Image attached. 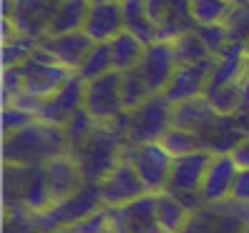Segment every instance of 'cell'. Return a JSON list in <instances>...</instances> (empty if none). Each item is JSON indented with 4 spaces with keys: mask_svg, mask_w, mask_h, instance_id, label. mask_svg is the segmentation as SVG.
<instances>
[{
    "mask_svg": "<svg viewBox=\"0 0 249 233\" xmlns=\"http://www.w3.org/2000/svg\"><path fill=\"white\" fill-rule=\"evenodd\" d=\"M244 233H249V228H247V231H244Z\"/></svg>",
    "mask_w": 249,
    "mask_h": 233,
    "instance_id": "47",
    "label": "cell"
},
{
    "mask_svg": "<svg viewBox=\"0 0 249 233\" xmlns=\"http://www.w3.org/2000/svg\"><path fill=\"white\" fill-rule=\"evenodd\" d=\"M229 155H231V161L237 163L239 171H249V136L244 140H239L237 148H234Z\"/></svg>",
    "mask_w": 249,
    "mask_h": 233,
    "instance_id": "42",
    "label": "cell"
},
{
    "mask_svg": "<svg viewBox=\"0 0 249 233\" xmlns=\"http://www.w3.org/2000/svg\"><path fill=\"white\" fill-rule=\"evenodd\" d=\"M244 78H247V50H244V46H229L222 55L216 58L212 80H209V88L237 85Z\"/></svg>",
    "mask_w": 249,
    "mask_h": 233,
    "instance_id": "21",
    "label": "cell"
},
{
    "mask_svg": "<svg viewBox=\"0 0 249 233\" xmlns=\"http://www.w3.org/2000/svg\"><path fill=\"white\" fill-rule=\"evenodd\" d=\"M234 3H244V0H234Z\"/></svg>",
    "mask_w": 249,
    "mask_h": 233,
    "instance_id": "45",
    "label": "cell"
},
{
    "mask_svg": "<svg viewBox=\"0 0 249 233\" xmlns=\"http://www.w3.org/2000/svg\"><path fill=\"white\" fill-rule=\"evenodd\" d=\"M108 46H111V58H113V70L116 73L136 70L139 63H141V58H143V50H146L143 43L136 35L126 33V31L121 35H116Z\"/></svg>",
    "mask_w": 249,
    "mask_h": 233,
    "instance_id": "27",
    "label": "cell"
},
{
    "mask_svg": "<svg viewBox=\"0 0 249 233\" xmlns=\"http://www.w3.org/2000/svg\"><path fill=\"white\" fill-rule=\"evenodd\" d=\"M192 218V211H189L184 203L171 196V193H159L156 196V221L161 233H181Z\"/></svg>",
    "mask_w": 249,
    "mask_h": 233,
    "instance_id": "25",
    "label": "cell"
},
{
    "mask_svg": "<svg viewBox=\"0 0 249 233\" xmlns=\"http://www.w3.org/2000/svg\"><path fill=\"white\" fill-rule=\"evenodd\" d=\"M89 8H91V0H61L48 35H66V33L83 31L86 18H89Z\"/></svg>",
    "mask_w": 249,
    "mask_h": 233,
    "instance_id": "23",
    "label": "cell"
},
{
    "mask_svg": "<svg viewBox=\"0 0 249 233\" xmlns=\"http://www.w3.org/2000/svg\"><path fill=\"white\" fill-rule=\"evenodd\" d=\"M249 228V206L237 201L207 203L192 213L181 233H244Z\"/></svg>",
    "mask_w": 249,
    "mask_h": 233,
    "instance_id": "6",
    "label": "cell"
},
{
    "mask_svg": "<svg viewBox=\"0 0 249 233\" xmlns=\"http://www.w3.org/2000/svg\"><path fill=\"white\" fill-rule=\"evenodd\" d=\"M124 161L134 166L139 178L143 181L149 196L166 193L174 155L164 148L161 143H146V145H126L124 148Z\"/></svg>",
    "mask_w": 249,
    "mask_h": 233,
    "instance_id": "5",
    "label": "cell"
},
{
    "mask_svg": "<svg viewBox=\"0 0 249 233\" xmlns=\"http://www.w3.org/2000/svg\"><path fill=\"white\" fill-rule=\"evenodd\" d=\"M237 176H239V168L231 161V155H214L212 163H209L207 176H204V183H201L204 203L231 201V191H234Z\"/></svg>",
    "mask_w": 249,
    "mask_h": 233,
    "instance_id": "19",
    "label": "cell"
},
{
    "mask_svg": "<svg viewBox=\"0 0 249 233\" xmlns=\"http://www.w3.org/2000/svg\"><path fill=\"white\" fill-rule=\"evenodd\" d=\"M124 31H126L124 5L121 3H101V0H93L91 8H89V18H86L83 33L93 43H111Z\"/></svg>",
    "mask_w": 249,
    "mask_h": 233,
    "instance_id": "18",
    "label": "cell"
},
{
    "mask_svg": "<svg viewBox=\"0 0 249 233\" xmlns=\"http://www.w3.org/2000/svg\"><path fill=\"white\" fill-rule=\"evenodd\" d=\"M171 125H174V103L166 95H151L139 110L131 113L128 145L159 143Z\"/></svg>",
    "mask_w": 249,
    "mask_h": 233,
    "instance_id": "8",
    "label": "cell"
},
{
    "mask_svg": "<svg viewBox=\"0 0 249 233\" xmlns=\"http://www.w3.org/2000/svg\"><path fill=\"white\" fill-rule=\"evenodd\" d=\"M196 35L201 38L204 46H207V50H209L212 58H219V55H222V53L231 46L227 25H199V28H196Z\"/></svg>",
    "mask_w": 249,
    "mask_h": 233,
    "instance_id": "37",
    "label": "cell"
},
{
    "mask_svg": "<svg viewBox=\"0 0 249 233\" xmlns=\"http://www.w3.org/2000/svg\"><path fill=\"white\" fill-rule=\"evenodd\" d=\"M113 73V58H111V46L108 43H96L91 48V53L86 55V61L81 63V68L76 70V76L83 80V83H91V80H98Z\"/></svg>",
    "mask_w": 249,
    "mask_h": 233,
    "instance_id": "28",
    "label": "cell"
},
{
    "mask_svg": "<svg viewBox=\"0 0 249 233\" xmlns=\"http://www.w3.org/2000/svg\"><path fill=\"white\" fill-rule=\"evenodd\" d=\"M204 100L214 108L216 115H237L242 103V83L224 85V88H209L204 93Z\"/></svg>",
    "mask_w": 249,
    "mask_h": 233,
    "instance_id": "31",
    "label": "cell"
},
{
    "mask_svg": "<svg viewBox=\"0 0 249 233\" xmlns=\"http://www.w3.org/2000/svg\"><path fill=\"white\" fill-rule=\"evenodd\" d=\"M244 50H247V58H249V43H247V46H244Z\"/></svg>",
    "mask_w": 249,
    "mask_h": 233,
    "instance_id": "44",
    "label": "cell"
},
{
    "mask_svg": "<svg viewBox=\"0 0 249 233\" xmlns=\"http://www.w3.org/2000/svg\"><path fill=\"white\" fill-rule=\"evenodd\" d=\"M3 188L8 216H33L53 203L46 166H5Z\"/></svg>",
    "mask_w": 249,
    "mask_h": 233,
    "instance_id": "2",
    "label": "cell"
},
{
    "mask_svg": "<svg viewBox=\"0 0 249 233\" xmlns=\"http://www.w3.org/2000/svg\"><path fill=\"white\" fill-rule=\"evenodd\" d=\"M171 48H174V58H177L179 65H194V63H201V61H207V58H212L207 46H204L201 38L196 35V31L181 35L179 40H174Z\"/></svg>",
    "mask_w": 249,
    "mask_h": 233,
    "instance_id": "32",
    "label": "cell"
},
{
    "mask_svg": "<svg viewBox=\"0 0 249 233\" xmlns=\"http://www.w3.org/2000/svg\"><path fill=\"white\" fill-rule=\"evenodd\" d=\"M38 48V40L16 33L8 43H3V68H18L31 58Z\"/></svg>",
    "mask_w": 249,
    "mask_h": 233,
    "instance_id": "33",
    "label": "cell"
},
{
    "mask_svg": "<svg viewBox=\"0 0 249 233\" xmlns=\"http://www.w3.org/2000/svg\"><path fill=\"white\" fill-rule=\"evenodd\" d=\"M91 3H93V0H91Z\"/></svg>",
    "mask_w": 249,
    "mask_h": 233,
    "instance_id": "49",
    "label": "cell"
},
{
    "mask_svg": "<svg viewBox=\"0 0 249 233\" xmlns=\"http://www.w3.org/2000/svg\"><path fill=\"white\" fill-rule=\"evenodd\" d=\"M169 8H171L169 0H146V13H149L151 23L156 25V31H159V25L166 20V16H169Z\"/></svg>",
    "mask_w": 249,
    "mask_h": 233,
    "instance_id": "40",
    "label": "cell"
},
{
    "mask_svg": "<svg viewBox=\"0 0 249 233\" xmlns=\"http://www.w3.org/2000/svg\"><path fill=\"white\" fill-rule=\"evenodd\" d=\"M219 115L214 113V108L207 103L204 98H196V100H186V103H179L174 106V125L171 128H181V130H189V133H204Z\"/></svg>",
    "mask_w": 249,
    "mask_h": 233,
    "instance_id": "22",
    "label": "cell"
},
{
    "mask_svg": "<svg viewBox=\"0 0 249 233\" xmlns=\"http://www.w3.org/2000/svg\"><path fill=\"white\" fill-rule=\"evenodd\" d=\"M101 188V201L106 208H119V206H128L143 196H149L143 181L139 178V173L134 171V166L121 161L108 176L98 183Z\"/></svg>",
    "mask_w": 249,
    "mask_h": 233,
    "instance_id": "13",
    "label": "cell"
},
{
    "mask_svg": "<svg viewBox=\"0 0 249 233\" xmlns=\"http://www.w3.org/2000/svg\"><path fill=\"white\" fill-rule=\"evenodd\" d=\"M247 78H249V58H247Z\"/></svg>",
    "mask_w": 249,
    "mask_h": 233,
    "instance_id": "43",
    "label": "cell"
},
{
    "mask_svg": "<svg viewBox=\"0 0 249 233\" xmlns=\"http://www.w3.org/2000/svg\"><path fill=\"white\" fill-rule=\"evenodd\" d=\"M234 8V0H189L192 18L199 25H224L229 13Z\"/></svg>",
    "mask_w": 249,
    "mask_h": 233,
    "instance_id": "29",
    "label": "cell"
},
{
    "mask_svg": "<svg viewBox=\"0 0 249 233\" xmlns=\"http://www.w3.org/2000/svg\"><path fill=\"white\" fill-rule=\"evenodd\" d=\"M169 3H171L169 16L159 25V40L164 43H174L181 35L196 31V23L192 18V10H189V0H169Z\"/></svg>",
    "mask_w": 249,
    "mask_h": 233,
    "instance_id": "26",
    "label": "cell"
},
{
    "mask_svg": "<svg viewBox=\"0 0 249 233\" xmlns=\"http://www.w3.org/2000/svg\"><path fill=\"white\" fill-rule=\"evenodd\" d=\"M126 145H128L126 136L108 123V125H98L93 130V136L71 155H73V161L78 163L81 176H83L86 183H101L124 161Z\"/></svg>",
    "mask_w": 249,
    "mask_h": 233,
    "instance_id": "3",
    "label": "cell"
},
{
    "mask_svg": "<svg viewBox=\"0 0 249 233\" xmlns=\"http://www.w3.org/2000/svg\"><path fill=\"white\" fill-rule=\"evenodd\" d=\"M212 158L214 155L209 151H196V153L174 158L166 193L177 196V198L201 196V183H204V176H207V171H209Z\"/></svg>",
    "mask_w": 249,
    "mask_h": 233,
    "instance_id": "10",
    "label": "cell"
},
{
    "mask_svg": "<svg viewBox=\"0 0 249 233\" xmlns=\"http://www.w3.org/2000/svg\"><path fill=\"white\" fill-rule=\"evenodd\" d=\"M36 121L38 118L33 113H25V110L13 108V106H3V118H0V125H3V138L20 133V130H25L28 125H33Z\"/></svg>",
    "mask_w": 249,
    "mask_h": 233,
    "instance_id": "38",
    "label": "cell"
},
{
    "mask_svg": "<svg viewBox=\"0 0 249 233\" xmlns=\"http://www.w3.org/2000/svg\"><path fill=\"white\" fill-rule=\"evenodd\" d=\"M83 110L91 115L98 125H108L119 118L124 110L121 100V73H108V76L86 83L83 95Z\"/></svg>",
    "mask_w": 249,
    "mask_h": 233,
    "instance_id": "9",
    "label": "cell"
},
{
    "mask_svg": "<svg viewBox=\"0 0 249 233\" xmlns=\"http://www.w3.org/2000/svg\"><path fill=\"white\" fill-rule=\"evenodd\" d=\"M18 68H20V76H23V91L31 93V95L38 98V100H43V103H46L53 93L61 91L63 85L68 83V78L73 76L71 70H66V68L58 65L40 46H38L36 53L28 58L23 65H18Z\"/></svg>",
    "mask_w": 249,
    "mask_h": 233,
    "instance_id": "7",
    "label": "cell"
},
{
    "mask_svg": "<svg viewBox=\"0 0 249 233\" xmlns=\"http://www.w3.org/2000/svg\"><path fill=\"white\" fill-rule=\"evenodd\" d=\"M61 155H71L63 128L36 121L16 136L3 138V163L5 166H48Z\"/></svg>",
    "mask_w": 249,
    "mask_h": 233,
    "instance_id": "1",
    "label": "cell"
},
{
    "mask_svg": "<svg viewBox=\"0 0 249 233\" xmlns=\"http://www.w3.org/2000/svg\"><path fill=\"white\" fill-rule=\"evenodd\" d=\"M83 95H86V83L73 73L63 88L58 93H53L46 103H43V108L38 113V121L46 123V125L66 128V123L83 108Z\"/></svg>",
    "mask_w": 249,
    "mask_h": 233,
    "instance_id": "16",
    "label": "cell"
},
{
    "mask_svg": "<svg viewBox=\"0 0 249 233\" xmlns=\"http://www.w3.org/2000/svg\"><path fill=\"white\" fill-rule=\"evenodd\" d=\"M61 233H73V231H61Z\"/></svg>",
    "mask_w": 249,
    "mask_h": 233,
    "instance_id": "46",
    "label": "cell"
},
{
    "mask_svg": "<svg viewBox=\"0 0 249 233\" xmlns=\"http://www.w3.org/2000/svg\"><path fill=\"white\" fill-rule=\"evenodd\" d=\"M23 93L20 68H3V106H8L16 95Z\"/></svg>",
    "mask_w": 249,
    "mask_h": 233,
    "instance_id": "39",
    "label": "cell"
},
{
    "mask_svg": "<svg viewBox=\"0 0 249 233\" xmlns=\"http://www.w3.org/2000/svg\"><path fill=\"white\" fill-rule=\"evenodd\" d=\"M177 68H179V63H177V58H174L171 43L156 40L151 46H146L136 73L143 78V83L149 85V91L154 95H164L171 78H174V73H177Z\"/></svg>",
    "mask_w": 249,
    "mask_h": 233,
    "instance_id": "11",
    "label": "cell"
},
{
    "mask_svg": "<svg viewBox=\"0 0 249 233\" xmlns=\"http://www.w3.org/2000/svg\"><path fill=\"white\" fill-rule=\"evenodd\" d=\"M227 31L231 46H247L249 43V0L244 3H234L229 18H227Z\"/></svg>",
    "mask_w": 249,
    "mask_h": 233,
    "instance_id": "36",
    "label": "cell"
},
{
    "mask_svg": "<svg viewBox=\"0 0 249 233\" xmlns=\"http://www.w3.org/2000/svg\"><path fill=\"white\" fill-rule=\"evenodd\" d=\"M96 128H98V123H96L83 108H81L76 115H73V118L66 123V128H63V130H66V138H68V148H71V153H76L81 145L93 136V130H96Z\"/></svg>",
    "mask_w": 249,
    "mask_h": 233,
    "instance_id": "34",
    "label": "cell"
},
{
    "mask_svg": "<svg viewBox=\"0 0 249 233\" xmlns=\"http://www.w3.org/2000/svg\"><path fill=\"white\" fill-rule=\"evenodd\" d=\"M214 63H216V58H207V61L194 63V65H179L164 95L174 106L204 98V93L209 88V80H212V73H214Z\"/></svg>",
    "mask_w": 249,
    "mask_h": 233,
    "instance_id": "15",
    "label": "cell"
},
{
    "mask_svg": "<svg viewBox=\"0 0 249 233\" xmlns=\"http://www.w3.org/2000/svg\"><path fill=\"white\" fill-rule=\"evenodd\" d=\"M101 208H104V201H101L98 183H83L81 191L63 201L51 203L46 211L28 216V221L36 228V233H61V231H73L81 221H86Z\"/></svg>",
    "mask_w": 249,
    "mask_h": 233,
    "instance_id": "4",
    "label": "cell"
},
{
    "mask_svg": "<svg viewBox=\"0 0 249 233\" xmlns=\"http://www.w3.org/2000/svg\"><path fill=\"white\" fill-rule=\"evenodd\" d=\"M111 233H161L156 221V196H143L128 206L108 208Z\"/></svg>",
    "mask_w": 249,
    "mask_h": 233,
    "instance_id": "14",
    "label": "cell"
},
{
    "mask_svg": "<svg viewBox=\"0 0 249 233\" xmlns=\"http://www.w3.org/2000/svg\"><path fill=\"white\" fill-rule=\"evenodd\" d=\"M151 95L154 93L149 91V85L143 83V78L139 76L136 70L121 73V100H124V110L126 113L139 110Z\"/></svg>",
    "mask_w": 249,
    "mask_h": 233,
    "instance_id": "30",
    "label": "cell"
},
{
    "mask_svg": "<svg viewBox=\"0 0 249 233\" xmlns=\"http://www.w3.org/2000/svg\"><path fill=\"white\" fill-rule=\"evenodd\" d=\"M231 201H237V203H244V206H249V171H239L237 181H234Z\"/></svg>",
    "mask_w": 249,
    "mask_h": 233,
    "instance_id": "41",
    "label": "cell"
},
{
    "mask_svg": "<svg viewBox=\"0 0 249 233\" xmlns=\"http://www.w3.org/2000/svg\"><path fill=\"white\" fill-rule=\"evenodd\" d=\"M38 46L46 50L61 68L76 73L96 43L83 31H76V33H66V35H46Z\"/></svg>",
    "mask_w": 249,
    "mask_h": 233,
    "instance_id": "17",
    "label": "cell"
},
{
    "mask_svg": "<svg viewBox=\"0 0 249 233\" xmlns=\"http://www.w3.org/2000/svg\"><path fill=\"white\" fill-rule=\"evenodd\" d=\"M124 25L126 33L136 35L143 46H151L159 40V31L146 13V0H124Z\"/></svg>",
    "mask_w": 249,
    "mask_h": 233,
    "instance_id": "24",
    "label": "cell"
},
{
    "mask_svg": "<svg viewBox=\"0 0 249 233\" xmlns=\"http://www.w3.org/2000/svg\"><path fill=\"white\" fill-rule=\"evenodd\" d=\"M58 3H61V0H58Z\"/></svg>",
    "mask_w": 249,
    "mask_h": 233,
    "instance_id": "48",
    "label": "cell"
},
{
    "mask_svg": "<svg viewBox=\"0 0 249 233\" xmlns=\"http://www.w3.org/2000/svg\"><path fill=\"white\" fill-rule=\"evenodd\" d=\"M55 13H58V0H16L8 20L13 23L16 33L40 43L48 35Z\"/></svg>",
    "mask_w": 249,
    "mask_h": 233,
    "instance_id": "12",
    "label": "cell"
},
{
    "mask_svg": "<svg viewBox=\"0 0 249 233\" xmlns=\"http://www.w3.org/2000/svg\"><path fill=\"white\" fill-rule=\"evenodd\" d=\"M46 181H48V191L53 203L55 201H63L68 196H73L76 191L83 188V176H81V168L78 163L73 161V155H61L51 161L46 166Z\"/></svg>",
    "mask_w": 249,
    "mask_h": 233,
    "instance_id": "20",
    "label": "cell"
},
{
    "mask_svg": "<svg viewBox=\"0 0 249 233\" xmlns=\"http://www.w3.org/2000/svg\"><path fill=\"white\" fill-rule=\"evenodd\" d=\"M164 148L174 155V158H179V155H189V153H196L201 151V143L194 133H189V130H181V128H169L164 138L159 140Z\"/></svg>",
    "mask_w": 249,
    "mask_h": 233,
    "instance_id": "35",
    "label": "cell"
}]
</instances>
